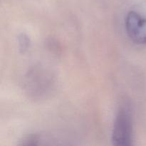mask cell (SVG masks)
<instances>
[{
    "mask_svg": "<svg viewBox=\"0 0 146 146\" xmlns=\"http://www.w3.org/2000/svg\"><path fill=\"white\" fill-rule=\"evenodd\" d=\"M125 31L129 38L138 44H146V19L138 13L130 11L125 21Z\"/></svg>",
    "mask_w": 146,
    "mask_h": 146,
    "instance_id": "obj_2",
    "label": "cell"
},
{
    "mask_svg": "<svg viewBox=\"0 0 146 146\" xmlns=\"http://www.w3.org/2000/svg\"><path fill=\"white\" fill-rule=\"evenodd\" d=\"M133 120L130 108L123 106L118 111L112 132L113 144L118 146L132 145Z\"/></svg>",
    "mask_w": 146,
    "mask_h": 146,
    "instance_id": "obj_1",
    "label": "cell"
},
{
    "mask_svg": "<svg viewBox=\"0 0 146 146\" xmlns=\"http://www.w3.org/2000/svg\"><path fill=\"white\" fill-rule=\"evenodd\" d=\"M38 138L36 135H29L28 137L24 138L22 141V143H21V145H37L38 143Z\"/></svg>",
    "mask_w": 146,
    "mask_h": 146,
    "instance_id": "obj_4",
    "label": "cell"
},
{
    "mask_svg": "<svg viewBox=\"0 0 146 146\" xmlns=\"http://www.w3.org/2000/svg\"><path fill=\"white\" fill-rule=\"evenodd\" d=\"M18 41L19 49L22 53L25 52L29 48L30 40L29 37L25 34H20L18 37Z\"/></svg>",
    "mask_w": 146,
    "mask_h": 146,
    "instance_id": "obj_3",
    "label": "cell"
}]
</instances>
